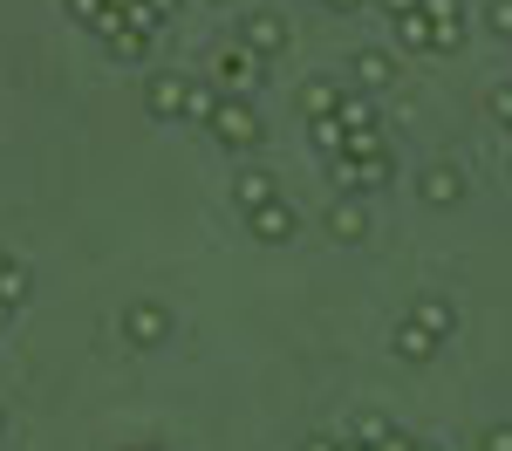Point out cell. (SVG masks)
<instances>
[{
  "label": "cell",
  "mask_w": 512,
  "mask_h": 451,
  "mask_svg": "<svg viewBox=\"0 0 512 451\" xmlns=\"http://www.w3.org/2000/svg\"><path fill=\"white\" fill-rule=\"evenodd\" d=\"M226 151H253L260 137H267V123H260V110L253 103H239V96H219V110H212V123H205Z\"/></svg>",
  "instance_id": "cell-1"
},
{
  "label": "cell",
  "mask_w": 512,
  "mask_h": 451,
  "mask_svg": "<svg viewBox=\"0 0 512 451\" xmlns=\"http://www.w3.org/2000/svg\"><path fill=\"white\" fill-rule=\"evenodd\" d=\"M335 185H342V199H362V192L390 185V151H376V158H335Z\"/></svg>",
  "instance_id": "cell-2"
},
{
  "label": "cell",
  "mask_w": 512,
  "mask_h": 451,
  "mask_svg": "<svg viewBox=\"0 0 512 451\" xmlns=\"http://www.w3.org/2000/svg\"><path fill=\"white\" fill-rule=\"evenodd\" d=\"M164 335H171V315H164L158 301H130L123 308V342L130 349H158Z\"/></svg>",
  "instance_id": "cell-3"
},
{
  "label": "cell",
  "mask_w": 512,
  "mask_h": 451,
  "mask_svg": "<svg viewBox=\"0 0 512 451\" xmlns=\"http://www.w3.org/2000/svg\"><path fill=\"white\" fill-rule=\"evenodd\" d=\"M239 48H253L260 62H274L280 48H287V21L280 14H246L239 21Z\"/></svg>",
  "instance_id": "cell-4"
},
{
  "label": "cell",
  "mask_w": 512,
  "mask_h": 451,
  "mask_svg": "<svg viewBox=\"0 0 512 451\" xmlns=\"http://www.w3.org/2000/svg\"><path fill=\"white\" fill-rule=\"evenodd\" d=\"M260 69H267V62H260L253 48H239V41H233V48H219V55H212V89H246Z\"/></svg>",
  "instance_id": "cell-5"
},
{
  "label": "cell",
  "mask_w": 512,
  "mask_h": 451,
  "mask_svg": "<svg viewBox=\"0 0 512 451\" xmlns=\"http://www.w3.org/2000/svg\"><path fill=\"white\" fill-rule=\"evenodd\" d=\"M369 226H376V219H369V199H335L328 205V233H335L342 246H362Z\"/></svg>",
  "instance_id": "cell-6"
},
{
  "label": "cell",
  "mask_w": 512,
  "mask_h": 451,
  "mask_svg": "<svg viewBox=\"0 0 512 451\" xmlns=\"http://www.w3.org/2000/svg\"><path fill=\"white\" fill-rule=\"evenodd\" d=\"M246 226H253V240H267V246H280V240H294V205L287 199H274V205H260V212H246Z\"/></svg>",
  "instance_id": "cell-7"
},
{
  "label": "cell",
  "mask_w": 512,
  "mask_h": 451,
  "mask_svg": "<svg viewBox=\"0 0 512 451\" xmlns=\"http://www.w3.org/2000/svg\"><path fill=\"white\" fill-rule=\"evenodd\" d=\"M185 89H192V82H185V76H171V69H164V76H151V89H144L151 117H185Z\"/></svg>",
  "instance_id": "cell-8"
},
{
  "label": "cell",
  "mask_w": 512,
  "mask_h": 451,
  "mask_svg": "<svg viewBox=\"0 0 512 451\" xmlns=\"http://www.w3.org/2000/svg\"><path fill=\"white\" fill-rule=\"evenodd\" d=\"M465 199V171L458 164H431L424 171V205H458Z\"/></svg>",
  "instance_id": "cell-9"
},
{
  "label": "cell",
  "mask_w": 512,
  "mask_h": 451,
  "mask_svg": "<svg viewBox=\"0 0 512 451\" xmlns=\"http://www.w3.org/2000/svg\"><path fill=\"white\" fill-rule=\"evenodd\" d=\"M233 199L246 205V212H260V205H274V199H280L274 171H239V178H233Z\"/></svg>",
  "instance_id": "cell-10"
},
{
  "label": "cell",
  "mask_w": 512,
  "mask_h": 451,
  "mask_svg": "<svg viewBox=\"0 0 512 451\" xmlns=\"http://www.w3.org/2000/svg\"><path fill=\"white\" fill-rule=\"evenodd\" d=\"M396 356H403V363H431V356H437V335L424 322H403V328H396Z\"/></svg>",
  "instance_id": "cell-11"
},
{
  "label": "cell",
  "mask_w": 512,
  "mask_h": 451,
  "mask_svg": "<svg viewBox=\"0 0 512 451\" xmlns=\"http://www.w3.org/2000/svg\"><path fill=\"white\" fill-rule=\"evenodd\" d=\"M390 76H396V62L383 48H362V55H355V82H362V89H383Z\"/></svg>",
  "instance_id": "cell-12"
},
{
  "label": "cell",
  "mask_w": 512,
  "mask_h": 451,
  "mask_svg": "<svg viewBox=\"0 0 512 451\" xmlns=\"http://www.w3.org/2000/svg\"><path fill=\"white\" fill-rule=\"evenodd\" d=\"M301 110H308V117H335V110H342V89H335L328 76H315L308 89H301Z\"/></svg>",
  "instance_id": "cell-13"
},
{
  "label": "cell",
  "mask_w": 512,
  "mask_h": 451,
  "mask_svg": "<svg viewBox=\"0 0 512 451\" xmlns=\"http://www.w3.org/2000/svg\"><path fill=\"white\" fill-rule=\"evenodd\" d=\"M335 117H342V130H383V110H376L369 96H342Z\"/></svg>",
  "instance_id": "cell-14"
},
{
  "label": "cell",
  "mask_w": 512,
  "mask_h": 451,
  "mask_svg": "<svg viewBox=\"0 0 512 451\" xmlns=\"http://www.w3.org/2000/svg\"><path fill=\"white\" fill-rule=\"evenodd\" d=\"M396 41L417 48V55H431V14H424V7H417V14H396Z\"/></svg>",
  "instance_id": "cell-15"
},
{
  "label": "cell",
  "mask_w": 512,
  "mask_h": 451,
  "mask_svg": "<svg viewBox=\"0 0 512 451\" xmlns=\"http://www.w3.org/2000/svg\"><path fill=\"white\" fill-rule=\"evenodd\" d=\"M410 322H424V328L437 335V342H444V335H451V301H437V294H424V301L410 308Z\"/></svg>",
  "instance_id": "cell-16"
},
{
  "label": "cell",
  "mask_w": 512,
  "mask_h": 451,
  "mask_svg": "<svg viewBox=\"0 0 512 451\" xmlns=\"http://www.w3.org/2000/svg\"><path fill=\"white\" fill-rule=\"evenodd\" d=\"M212 110H219V89H212V82H192V89H185V117L212 123Z\"/></svg>",
  "instance_id": "cell-17"
},
{
  "label": "cell",
  "mask_w": 512,
  "mask_h": 451,
  "mask_svg": "<svg viewBox=\"0 0 512 451\" xmlns=\"http://www.w3.org/2000/svg\"><path fill=\"white\" fill-rule=\"evenodd\" d=\"M308 130H315V144H321V151H335V158H342V144H349L342 117H308Z\"/></svg>",
  "instance_id": "cell-18"
},
{
  "label": "cell",
  "mask_w": 512,
  "mask_h": 451,
  "mask_svg": "<svg viewBox=\"0 0 512 451\" xmlns=\"http://www.w3.org/2000/svg\"><path fill=\"white\" fill-rule=\"evenodd\" d=\"M144 48H151V35H144V28H130V21H123L117 35H110V55H123V62H137Z\"/></svg>",
  "instance_id": "cell-19"
},
{
  "label": "cell",
  "mask_w": 512,
  "mask_h": 451,
  "mask_svg": "<svg viewBox=\"0 0 512 451\" xmlns=\"http://www.w3.org/2000/svg\"><path fill=\"white\" fill-rule=\"evenodd\" d=\"M355 438H362V445H383V438H390V417H383V410H362V417H355Z\"/></svg>",
  "instance_id": "cell-20"
},
{
  "label": "cell",
  "mask_w": 512,
  "mask_h": 451,
  "mask_svg": "<svg viewBox=\"0 0 512 451\" xmlns=\"http://www.w3.org/2000/svg\"><path fill=\"white\" fill-rule=\"evenodd\" d=\"M0 301H14V308L28 301V274H21V267H7V274H0Z\"/></svg>",
  "instance_id": "cell-21"
},
{
  "label": "cell",
  "mask_w": 512,
  "mask_h": 451,
  "mask_svg": "<svg viewBox=\"0 0 512 451\" xmlns=\"http://www.w3.org/2000/svg\"><path fill=\"white\" fill-rule=\"evenodd\" d=\"M478 451H512V424H485L478 431Z\"/></svg>",
  "instance_id": "cell-22"
},
{
  "label": "cell",
  "mask_w": 512,
  "mask_h": 451,
  "mask_svg": "<svg viewBox=\"0 0 512 451\" xmlns=\"http://www.w3.org/2000/svg\"><path fill=\"white\" fill-rule=\"evenodd\" d=\"M485 21H492V35H512V0H492Z\"/></svg>",
  "instance_id": "cell-23"
},
{
  "label": "cell",
  "mask_w": 512,
  "mask_h": 451,
  "mask_svg": "<svg viewBox=\"0 0 512 451\" xmlns=\"http://www.w3.org/2000/svg\"><path fill=\"white\" fill-rule=\"evenodd\" d=\"M492 117L512 130V82H499V89H492Z\"/></svg>",
  "instance_id": "cell-24"
},
{
  "label": "cell",
  "mask_w": 512,
  "mask_h": 451,
  "mask_svg": "<svg viewBox=\"0 0 512 451\" xmlns=\"http://www.w3.org/2000/svg\"><path fill=\"white\" fill-rule=\"evenodd\" d=\"M424 14H431V21H465V7H458V0H424Z\"/></svg>",
  "instance_id": "cell-25"
},
{
  "label": "cell",
  "mask_w": 512,
  "mask_h": 451,
  "mask_svg": "<svg viewBox=\"0 0 512 451\" xmlns=\"http://www.w3.org/2000/svg\"><path fill=\"white\" fill-rule=\"evenodd\" d=\"M103 7H110V0H69V14H76L82 28H96V14H103Z\"/></svg>",
  "instance_id": "cell-26"
},
{
  "label": "cell",
  "mask_w": 512,
  "mask_h": 451,
  "mask_svg": "<svg viewBox=\"0 0 512 451\" xmlns=\"http://www.w3.org/2000/svg\"><path fill=\"white\" fill-rule=\"evenodd\" d=\"M369 451H417V438H403V431H390L383 445H369Z\"/></svg>",
  "instance_id": "cell-27"
},
{
  "label": "cell",
  "mask_w": 512,
  "mask_h": 451,
  "mask_svg": "<svg viewBox=\"0 0 512 451\" xmlns=\"http://www.w3.org/2000/svg\"><path fill=\"white\" fill-rule=\"evenodd\" d=\"M376 7H383V14H390V21H396V14H417L424 0H376Z\"/></svg>",
  "instance_id": "cell-28"
},
{
  "label": "cell",
  "mask_w": 512,
  "mask_h": 451,
  "mask_svg": "<svg viewBox=\"0 0 512 451\" xmlns=\"http://www.w3.org/2000/svg\"><path fill=\"white\" fill-rule=\"evenodd\" d=\"M335 445H342V438H308L301 451H335Z\"/></svg>",
  "instance_id": "cell-29"
},
{
  "label": "cell",
  "mask_w": 512,
  "mask_h": 451,
  "mask_svg": "<svg viewBox=\"0 0 512 451\" xmlns=\"http://www.w3.org/2000/svg\"><path fill=\"white\" fill-rule=\"evenodd\" d=\"M321 7H335V14H355V7H362V0H321Z\"/></svg>",
  "instance_id": "cell-30"
},
{
  "label": "cell",
  "mask_w": 512,
  "mask_h": 451,
  "mask_svg": "<svg viewBox=\"0 0 512 451\" xmlns=\"http://www.w3.org/2000/svg\"><path fill=\"white\" fill-rule=\"evenodd\" d=\"M144 7H151V14H158V21H164V14H171V7H178V0H144Z\"/></svg>",
  "instance_id": "cell-31"
},
{
  "label": "cell",
  "mask_w": 512,
  "mask_h": 451,
  "mask_svg": "<svg viewBox=\"0 0 512 451\" xmlns=\"http://www.w3.org/2000/svg\"><path fill=\"white\" fill-rule=\"evenodd\" d=\"M335 451H369V445H362V438H342V445H335Z\"/></svg>",
  "instance_id": "cell-32"
},
{
  "label": "cell",
  "mask_w": 512,
  "mask_h": 451,
  "mask_svg": "<svg viewBox=\"0 0 512 451\" xmlns=\"http://www.w3.org/2000/svg\"><path fill=\"white\" fill-rule=\"evenodd\" d=\"M7 315H14V301H0V328H7Z\"/></svg>",
  "instance_id": "cell-33"
},
{
  "label": "cell",
  "mask_w": 512,
  "mask_h": 451,
  "mask_svg": "<svg viewBox=\"0 0 512 451\" xmlns=\"http://www.w3.org/2000/svg\"><path fill=\"white\" fill-rule=\"evenodd\" d=\"M7 267H14V260H7V253H0V274H7Z\"/></svg>",
  "instance_id": "cell-34"
},
{
  "label": "cell",
  "mask_w": 512,
  "mask_h": 451,
  "mask_svg": "<svg viewBox=\"0 0 512 451\" xmlns=\"http://www.w3.org/2000/svg\"><path fill=\"white\" fill-rule=\"evenodd\" d=\"M0 431H7V410H0Z\"/></svg>",
  "instance_id": "cell-35"
},
{
  "label": "cell",
  "mask_w": 512,
  "mask_h": 451,
  "mask_svg": "<svg viewBox=\"0 0 512 451\" xmlns=\"http://www.w3.org/2000/svg\"><path fill=\"white\" fill-rule=\"evenodd\" d=\"M417 451H437V445H417Z\"/></svg>",
  "instance_id": "cell-36"
},
{
  "label": "cell",
  "mask_w": 512,
  "mask_h": 451,
  "mask_svg": "<svg viewBox=\"0 0 512 451\" xmlns=\"http://www.w3.org/2000/svg\"><path fill=\"white\" fill-rule=\"evenodd\" d=\"M315 7H321V0H315Z\"/></svg>",
  "instance_id": "cell-37"
}]
</instances>
